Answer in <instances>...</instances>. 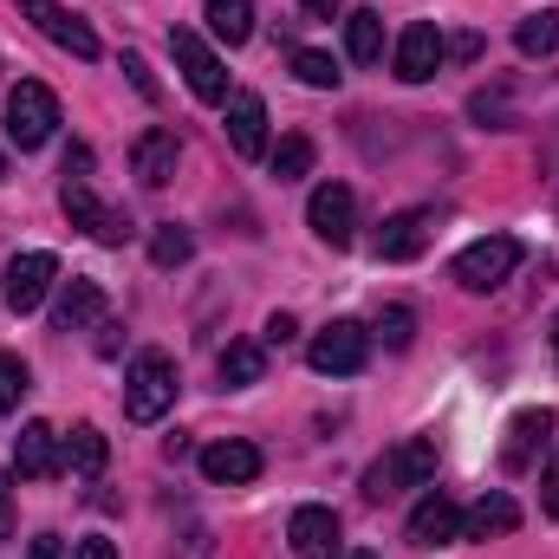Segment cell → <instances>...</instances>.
Segmentation results:
<instances>
[{"mask_svg":"<svg viewBox=\"0 0 559 559\" xmlns=\"http://www.w3.org/2000/svg\"><path fill=\"white\" fill-rule=\"evenodd\" d=\"M105 455H111V449H105V436H98L92 423H79V429L66 436V462H72L79 475H98V468H105Z\"/></svg>","mask_w":559,"mask_h":559,"instance_id":"484cf974","label":"cell"},{"mask_svg":"<svg viewBox=\"0 0 559 559\" xmlns=\"http://www.w3.org/2000/svg\"><path fill=\"white\" fill-rule=\"evenodd\" d=\"M189 254H195V235H189V228H176V222H169V228H156V235H150V261H156V267H182Z\"/></svg>","mask_w":559,"mask_h":559,"instance_id":"f1b7e54d","label":"cell"},{"mask_svg":"<svg viewBox=\"0 0 559 559\" xmlns=\"http://www.w3.org/2000/svg\"><path fill=\"white\" fill-rule=\"evenodd\" d=\"M52 468H59V429L52 423H26L13 436V475L20 481H46Z\"/></svg>","mask_w":559,"mask_h":559,"instance_id":"9a60e30c","label":"cell"},{"mask_svg":"<svg viewBox=\"0 0 559 559\" xmlns=\"http://www.w3.org/2000/svg\"><path fill=\"white\" fill-rule=\"evenodd\" d=\"M436 481V442L429 436H411L397 449H384L371 468H365V501H391L404 488H429Z\"/></svg>","mask_w":559,"mask_h":559,"instance_id":"6da1fadb","label":"cell"},{"mask_svg":"<svg viewBox=\"0 0 559 559\" xmlns=\"http://www.w3.org/2000/svg\"><path fill=\"white\" fill-rule=\"evenodd\" d=\"M306 222L325 248H352V228H358V195L345 182H319L312 202H306Z\"/></svg>","mask_w":559,"mask_h":559,"instance_id":"ba28073f","label":"cell"},{"mask_svg":"<svg viewBox=\"0 0 559 559\" xmlns=\"http://www.w3.org/2000/svg\"><path fill=\"white\" fill-rule=\"evenodd\" d=\"M26 559H59V534H39V540H33V554Z\"/></svg>","mask_w":559,"mask_h":559,"instance_id":"8d00e7d4","label":"cell"},{"mask_svg":"<svg viewBox=\"0 0 559 559\" xmlns=\"http://www.w3.org/2000/svg\"><path fill=\"white\" fill-rule=\"evenodd\" d=\"M169 52H176L182 79H189V92H195L202 105H228V72H222V59L209 52V39H202L195 26H176V33H169Z\"/></svg>","mask_w":559,"mask_h":559,"instance_id":"5b68a950","label":"cell"},{"mask_svg":"<svg viewBox=\"0 0 559 559\" xmlns=\"http://www.w3.org/2000/svg\"><path fill=\"white\" fill-rule=\"evenodd\" d=\"M293 332H299L293 312H274V319H267V345H293Z\"/></svg>","mask_w":559,"mask_h":559,"instance_id":"836d02e7","label":"cell"},{"mask_svg":"<svg viewBox=\"0 0 559 559\" xmlns=\"http://www.w3.org/2000/svg\"><path fill=\"white\" fill-rule=\"evenodd\" d=\"M52 131H59V98L39 79H20L7 92V138L20 143V150H39Z\"/></svg>","mask_w":559,"mask_h":559,"instance_id":"3957f363","label":"cell"},{"mask_svg":"<svg viewBox=\"0 0 559 559\" xmlns=\"http://www.w3.org/2000/svg\"><path fill=\"white\" fill-rule=\"evenodd\" d=\"M0 182H7V156H0Z\"/></svg>","mask_w":559,"mask_h":559,"instance_id":"60d3db41","label":"cell"},{"mask_svg":"<svg viewBox=\"0 0 559 559\" xmlns=\"http://www.w3.org/2000/svg\"><path fill=\"white\" fill-rule=\"evenodd\" d=\"M13 534V488H7V475H0V540Z\"/></svg>","mask_w":559,"mask_h":559,"instance_id":"d590c367","label":"cell"},{"mask_svg":"<svg viewBox=\"0 0 559 559\" xmlns=\"http://www.w3.org/2000/svg\"><path fill=\"white\" fill-rule=\"evenodd\" d=\"M176 404V365L163 352H143L138 365L124 371V417L131 423H163Z\"/></svg>","mask_w":559,"mask_h":559,"instance_id":"7a4b0ae2","label":"cell"},{"mask_svg":"<svg viewBox=\"0 0 559 559\" xmlns=\"http://www.w3.org/2000/svg\"><path fill=\"white\" fill-rule=\"evenodd\" d=\"M20 13L33 20V33H46V39H52V46H66L72 59H98V33H92L79 13H66L59 0H26Z\"/></svg>","mask_w":559,"mask_h":559,"instance_id":"9c48e42d","label":"cell"},{"mask_svg":"<svg viewBox=\"0 0 559 559\" xmlns=\"http://www.w3.org/2000/svg\"><path fill=\"white\" fill-rule=\"evenodd\" d=\"M26 391H33V384H26V365H20L13 352H0V417H13Z\"/></svg>","mask_w":559,"mask_h":559,"instance_id":"4dcf8cb0","label":"cell"},{"mask_svg":"<svg viewBox=\"0 0 559 559\" xmlns=\"http://www.w3.org/2000/svg\"><path fill=\"white\" fill-rule=\"evenodd\" d=\"M449 540H462V508L442 488H429L411 514V547H449Z\"/></svg>","mask_w":559,"mask_h":559,"instance_id":"5bb4252c","label":"cell"},{"mask_svg":"<svg viewBox=\"0 0 559 559\" xmlns=\"http://www.w3.org/2000/svg\"><path fill=\"white\" fill-rule=\"evenodd\" d=\"M514 267H521V241H514V235H488V241H468V248L455 254V280H462L468 293H495Z\"/></svg>","mask_w":559,"mask_h":559,"instance_id":"52a82bcc","label":"cell"},{"mask_svg":"<svg viewBox=\"0 0 559 559\" xmlns=\"http://www.w3.org/2000/svg\"><path fill=\"white\" fill-rule=\"evenodd\" d=\"M176 163H182L176 131H143V138L131 143V176H138L143 189H163V182L176 176Z\"/></svg>","mask_w":559,"mask_h":559,"instance_id":"2e32d148","label":"cell"},{"mask_svg":"<svg viewBox=\"0 0 559 559\" xmlns=\"http://www.w3.org/2000/svg\"><path fill=\"white\" fill-rule=\"evenodd\" d=\"M554 358H559V319H554Z\"/></svg>","mask_w":559,"mask_h":559,"instance_id":"ab89813d","label":"cell"},{"mask_svg":"<svg viewBox=\"0 0 559 559\" xmlns=\"http://www.w3.org/2000/svg\"><path fill=\"white\" fill-rule=\"evenodd\" d=\"M312 371L319 378H358L365 371V358H371V332L358 325V319H332L319 338H312Z\"/></svg>","mask_w":559,"mask_h":559,"instance_id":"277c9868","label":"cell"},{"mask_svg":"<svg viewBox=\"0 0 559 559\" xmlns=\"http://www.w3.org/2000/svg\"><path fill=\"white\" fill-rule=\"evenodd\" d=\"M554 436V411H521V417L508 423V449H501V462L521 475V468H534V449Z\"/></svg>","mask_w":559,"mask_h":559,"instance_id":"ffe728a7","label":"cell"},{"mask_svg":"<svg viewBox=\"0 0 559 559\" xmlns=\"http://www.w3.org/2000/svg\"><path fill=\"white\" fill-rule=\"evenodd\" d=\"M429 235H436V215H429V209H404V215H391V222L378 228L371 254H378V261H417L423 248H429Z\"/></svg>","mask_w":559,"mask_h":559,"instance_id":"8fae6325","label":"cell"},{"mask_svg":"<svg viewBox=\"0 0 559 559\" xmlns=\"http://www.w3.org/2000/svg\"><path fill=\"white\" fill-rule=\"evenodd\" d=\"M449 59V46H442V33L417 20V26H404V39H397V79L404 85H423V79H436V66Z\"/></svg>","mask_w":559,"mask_h":559,"instance_id":"4fadbf2b","label":"cell"},{"mask_svg":"<svg viewBox=\"0 0 559 559\" xmlns=\"http://www.w3.org/2000/svg\"><path fill=\"white\" fill-rule=\"evenodd\" d=\"M52 280H59V261H52L46 248H33V254H13V261H7L0 293H7V306H13V312H33V306L52 293Z\"/></svg>","mask_w":559,"mask_h":559,"instance_id":"30bf717a","label":"cell"},{"mask_svg":"<svg viewBox=\"0 0 559 559\" xmlns=\"http://www.w3.org/2000/svg\"><path fill=\"white\" fill-rule=\"evenodd\" d=\"M228 143H235V156H261L267 150V105H261V92H235L228 98Z\"/></svg>","mask_w":559,"mask_h":559,"instance_id":"ac0fdd59","label":"cell"},{"mask_svg":"<svg viewBox=\"0 0 559 559\" xmlns=\"http://www.w3.org/2000/svg\"><path fill=\"white\" fill-rule=\"evenodd\" d=\"M261 378H267V352H261V345L241 338V345L222 352V384H228V391H248V384H261Z\"/></svg>","mask_w":559,"mask_h":559,"instance_id":"cb8c5ba5","label":"cell"},{"mask_svg":"<svg viewBox=\"0 0 559 559\" xmlns=\"http://www.w3.org/2000/svg\"><path fill=\"white\" fill-rule=\"evenodd\" d=\"M345 52H352L358 66H378V59H384V20H378L371 7H358V13L345 20Z\"/></svg>","mask_w":559,"mask_h":559,"instance_id":"7402d4cb","label":"cell"},{"mask_svg":"<svg viewBox=\"0 0 559 559\" xmlns=\"http://www.w3.org/2000/svg\"><path fill=\"white\" fill-rule=\"evenodd\" d=\"M521 527V508L508 495H481L468 514H462V540H495V534H514Z\"/></svg>","mask_w":559,"mask_h":559,"instance_id":"44dd1931","label":"cell"},{"mask_svg":"<svg viewBox=\"0 0 559 559\" xmlns=\"http://www.w3.org/2000/svg\"><path fill=\"white\" fill-rule=\"evenodd\" d=\"M293 72H299V85H312V92H332L345 72H338V59L332 52H312V46H299L293 52Z\"/></svg>","mask_w":559,"mask_h":559,"instance_id":"4316f807","label":"cell"},{"mask_svg":"<svg viewBox=\"0 0 559 559\" xmlns=\"http://www.w3.org/2000/svg\"><path fill=\"white\" fill-rule=\"evenodd\" d=\"M371 338H384L391 352H411V338H417V312H411V306H384Z\"/></svg>","mask_w":559,"mask_h":559,"instance_id":"f546056e","label":"cell"},{"mask_svg":"<svg viewBox=\"0 0 559 559\" xmlns=\"http://www.w3.org/2000/svg\"><path fill=\"white\" fill-rule=\"evenodd\" d=\"M514 46H521L527 59H554V52H559V7H547V13H527V20L514 26Z\"/></svg>","mask_w":559,"mask_h":559,"instance_id":"d4e9b609","label":"cell"},{"mask_svg":"<svg viewBox=\"0 0 559 559\" xmlns=\"http://www.w3.org/2000/svg\"><path fill=\"white\" fill-rule=\"evenodd\" d=\"M79 559H118V547L105 534H92V540H79Z\"/></svg>","mask_w":559,"mask_h":559,"instance_id":"e575fe53","label":"cell"},{"mask_svg":"<svg viewBox=\"0 0 559 559\" xmlns=\"http://www.w3.org/2000/svg\"><path fill=\"white\" fill-rule=\"evenodd\" d=\"M338 7H345V0H306V13H312V20H332Z\"/></svg>","mask_w":559,"mask_h":559,"instance_id":"74e56055","label":"cell"},{"mask_svg":"<svg viewBox=\"0 0 559 559\" xmlns=\"http://www.w3.org/2000/svg\"><path fill=\"white\" fill-rule=\"evenodd\" d=\"M325 559H378V554H365V547H358V554H325Z\"/></svg>","mask_w":559,"mask_h":559,"instance_id":"f35d334b","label":"cell"},{"mask_svg":"<svg viewBox=\"0 0 559 559\" xmlns=\"http://www.w3.org/2000/svg\"><path fill=\"white\" fill-rule=\"evenodd\" d=\"M209 33L228 46H248L254 39V0H209Z\"/></svg>","mask_w":559,"mask_h":559,"instance_id":"603a6c76","label":"cell"},{"mask_svg":"<svg viewBox=\"0 0 559 559\" xmlns=\"http://www.w3.org/2000/svg\"><path fill=\"white\" fill-rule=\"evenodd\" d=\"M124 79H131V85H138L143 98H156V72H150V66H143V52H124Z\"/></svg>","mask_w":559,"mask_h":559,"instance_id":"d6a6232c","label":"cell"},{"mask_svg":"<svg viewBox=\"0 0 559 559\" xmlns=\"http://www.w3.org/2000/svg\"><path fill=\"white\" fill-rule=\"evenodd\" d=\"M306 169H312V138H306V131H286L280 150H274V176L280 182H299Z\"/></svg>","mask_w":559,"mask_h":559,"instance_id":"83f0119b","label":"cell"},{"mask_svg":"<svg viewBox=\"0 0 559 559\" xmlns=\"http://www.w3.org/2000/svg\"><path fill=\"white\" fill-rule=\"evenodd\" d=\"M202 475H209L215 488H248V481L261 475V449H254V442H241V436L209 442V449H202Z\"/></svg>","mask_w":559,"mask_h":559,"instance_id":"7c38bea8","label":"cell"},{"mask_svg":"<svg viewBox=\"0 0 559 559\" xmlns=\"http://www.w3.org/2000/svg\"><path fill=\"white\" fill-rule=\"evenodd\" d=\"M98 312H105V286L98 280H66V293L52 306V332H85Z\"/></svg>","mask_w":559,"mask_h":559,"instance_id":"d6986e66","label":"cell"},{"mask_svg":"<svg viewBox=\"0 0 559 559\" xmlns=\"http://www.w3.org/2000/svg\"><path fill=\"white\" fill-rule=\"evenodd\" d=\"M59 209H66V222H72V228H85V235H92V241H105V248H124V241H131V222H124L118 209H105V202L92 195V182H85V176H66Z\"/></svg>","mask_w":559,"mask_h":559,"instance_id":"8992f818","label":"cell"},{"mask_svg":"<svg viewBox=\"0 0 559 559\" xmlns=\"http://www.w3.org/2000/svg\"><path fill=\"white\" fill-rule=\"evenodd\" d=\"M286 540H293V554H306V559L338 554V514H332V508H293Z\"/></svg>","mask_w":559,"mask_h":559,"instance_id":"e0dca14e","label":"cell"},{"mask_svg":"<svg viewBox=\"0 0 559 559\" xmlns=\"http://www.w3.org/2000/svg\"><path fill=\"white\" fill-rule=\"evenodd\" d=\"M540 508H547V514L559 521V449H554V462L540 468Z\"/></svg>","mask_w":559,"mask_h":559,"instance_id":"1f68e13d","label":"cell"}]
</instances>
